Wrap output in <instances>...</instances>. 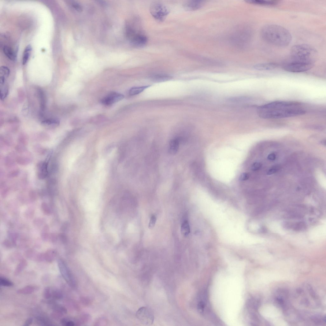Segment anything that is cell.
Segmentation results:
<instances>
[{"mask_svg": "<svg viewBox=\"0 0 326 326\" xmlns=\"http://www.w3.org/2000/svg\"><path fill=\"white\" fill-rule=\"evenodd\" d=\"M32 321L33 320L32 318H29V319H28L25 321L24 325L28 326L30 325L32 323Z\"/></svg>", "mask_w": 326, "mask_h": 326, "instance_id": "obj_38", "label": "cell"}, {"mask_svg": "<svg viewBox=\"0 0 326 326\" xmlns=\"http://www.w3.org/2000/svg\"><path fill=\"white\" fill-rule=\"evenodd\" d=\"M181 234L185 237L187 236L189 234L190 227L187 221H184L181 225Z\"/></svg>", "mask_w": 326, "mask_h": 326, "instance_id": "obj_20", "label": "cell"}, {"mask_svg": "<svg viewBox=\"0 0 326 326\" xmlns=\"http://www.w3.org/2000/svg\"><path fill=\"white\" fill-rule=\"evenodd\" d=\"M171 77L166 75H155L152 77V80L155 82H161L168 81L171 79Z\"/></svg>", "mask_w": 326, "mask_h": 326, "instance_id": "obj_18", "label": "cell"}, {"mask_svg": "<svg viewBox=\"0 0 326 326\" xmlns=\"http://www.w3.org/2000/svg\"><path fill=\"white\" fill-rule=\"evenodd\" d=\"M246 2L251 4L263 6L275 5L277 4L279 2V1H259V0H247Z\"/></svg>", "mask_w": 326, "mask_h": 326, "instance_id": "obj_12", "label": "cell"}, {"mask_svg": "<svg viewBox=\"0 0 326 326\" xmlns=\"http://www.w3.org/2000/svg\"><path fill=\"white\" fill-rule=\"evenodd\" d=\"M136 317L142 324L150 325L153 324L154 317L152 311L149 307H142L137 311Z\"/></svg>", "mask_w": 326, "mask_h": 326, "instance_id": "obj_6", "label": "cell"}, {"mask_svg": "<svg viewBox=\"0 0 326 326\" xmlns=\"http://www.w3.org/2000/svg\"><path fill=\"white\" fill-rule=\"evenodd\" d=\"M59 238L63 242L65 243L66 242L67 240L66 237L64 234L62 233V234L59 235Z\"/></svg>", "mask_w": 326, "mask_h": 326, "instance_id": "obj_36", "label": "cell"}, {"mask_svg": "<svg viewBox=\"0 0 326 326\" xmlns=\"http://www.w3.org/2000/svg\"><path fill=\"white\" fill-rule=\"evenodd\" d=\"M58 266L61 274L66 282L72 287L76 286L75 280L67 265L63 261L59 260Z\"/></svg>", "mask_w": 326, "mask_h": 326, "instance_id": "obj_8", "label": "cell"}, {"mask_svg": "<svg viewBox=\"0 0 326 326\" xmlns=\"http://www.w3.org/2000/svg\"><path fill=\"white\" fill-rule=\"evenodd\" d=\"M179 147V140L177 139H175L172 140L169 144V153L172 154H176L178 151Z\"/></svg>", "mask_w": 326, "mask_h": 326, "instance_id": "obj_13", "label": "cell"}, {"mask_svg": "<svg viewBox=\"0 0 326 326\" xmlns=\"http://www.w3.org/2000/svg\"><path fill=\"white\" fill-rule=\"evenodd\" d=\"M317 57V52L313 47L300 44L291 48L289 60L314 64Z\"/></svg>", "mask_w": 326, "mask_h": 326, "instance_id": "obj_3", "label": "cell"}, {"mask_svg": "<svg viewBox=\"0 0 326 326\" xmlns=\"http://www.w3.org/2000/svg\"><path fill=\"white\" fill-rule=\"evenodd\" d=\"M32 47L30 45H28L26 47L24 51L23 57V64L25 65L27 62L30 56Z\"/></svg>", "mask_w": 326, "mask_h": 326, "instance_id": "obj_19", "label": "cell"}, {"mask_svg": "<svg viewBox=\"0 0 326 326\" xmlns=\"http://www.w3.org/2000/svg\"><path fill=\"white\" fill-rule=\"evenodd\" d=\"M150 11L152 16L155 19L160 22L165 19L169 13L165 6L158 2L153 3L150 6Z\"/></svg>", "mask_w": 326, "mask_h": 326, "instance_id": "obj_7", "label": "cell"}, {"mask_svg": "<svg viewBox=\"0 0 326 326\" xmlns=\"http://www.w3.org/2000/svg\"><path fill=\"white\" fill-rule=\"evenodd\" d=\"M0 284L1 286L6 287H11L13 285V284L11 281L3 277H1Z\"/></svg>", "mask_w": 326, "mask_h": 326, "instance_id": "obj_23", "label": "cell"}, {"mask_svg": "<svg viewBox=\"0 0 326 326\" xmlns=\"http://www.w3.org/2000/svg\"><path fill=\"white\" fill-rule=\"evenodd\" d=\"M63 325L66 326H73L75 325V324L72 320H68L64 319L62 321Z\"/></svg>", "mask_w": 326, "mask_h": 326, "instance_id": "obj_29", "label": "cell"}, {"mask_svg": "<svg viewBox=\"0 0 326 326\" xmlns=\"http://www.w3.org/2000/svg\"><path fill=\"white\" fill-rule=\"evenodd\" d=\"M1 85V100H4L6 97L9 93L8 88L5 84Z\"/></svg>", "mask_w": 326, "mask_h": 326, "instance_id": "obj_22", "label": "cell"}, {"mask_svg": "<svg viewBox=\"0 0 326 326\" xmlns=\"http://www.w3.org/2000/svg\"><path fill=\"white\" fill-rule=\"evenodd\" d=\"M126 34L130 41L135 47H142L145 46L147 43V38L145 35L136 31L131 27L127 28Z\"/></svg>", "mask_w": 326, "mask_h": 326, "instance_id": "obj_5", "label": "cell"}, {"mask_svg": "<svg viewBox=\"0 0 326 326\" xmlns=\"http://www.w3.org/2000/svg\"><path fill=\"white\" fill-rule=\"evenodd\" d=\"M57 238V236L55 235V234H53L51 235L50 239L52 241L54 242L56 240Z\"/></svg>", "mask_w": 326, "mask_h": 326, "instance_id": "obj_39", "label": "cell"}, {"mask_svg": "<svg viewBox=\"0 0 326 326\" xmlns=\"http://www.w3.org/2000/svg\"><path fill=\"white\" fill-rule=\"evenodd\" d=\"M267 229L265 227H263L261 228V231L262 232L266 233L267 232Z\"/></svg>", "mask_w": 326, "mask_h": 326, "instance_id": "obj_40", "label": "cell"}, {"mask_svg": "<svg viewBox=\"0 0 326 326\" xmlns=\"http://www.w3.org/2000/svg\"><path fill=\"white\" fill-rule=\"evenodd\" d=\"M262 164L260 162H256L252 165L251 168L254 171H257L262 167Z\"/></svg>", "mask_w": 326, "mask_h": 326, "instance_id": "obj_27", "label": "cell"}, {"mask_svg": "<svg viewBox=\"0 0 326 326\" xmlns=\"http://www.w3.org/2000/svg\"><path fill=\"white\" fill-rule=\"evenodd\" d=\"M203 1H190L184 3V9L186 10L193 11L201 8L203 4Z\"/></svg>", "mask_w": 326, "mask_h": 326, "instance_id": "obj_10", "label": "cell"}, {"mask_svg": "<svg viewBox=\"0 0 326 326\" xmlns=\"http://www.w3.org/2000/svg\"><path fill=\"white\" fill-rule=\"evenodd\" d=\"M249 174L247 173H244L240 175V181H246L249 179Z\"/></svg>", "mask_w": 326, "mask_h": 326, "instance_id": "obj_34", "label": "cell"}, {"mask_svg": "<svg viewBox=\"0 0 326 326\" xmlns=\"http://www.w3.org/2000/svg\"><path fill=\"white\" fill-rule=\"evenodd\" d=\"M261 35L266 42L280 47L288 45L292 38L291 33L287 29L274 24L268 25L263 27Z\"/></svg>", "mask_w": 326, "mask_h": 326, "instance_id": "obj_2", "label": "cell"}, {"mask_svg": "<svg viewBox=\"0 0 326 326\" xmlns=\"http://www.w3.org/2000/svg\"><path fill=\"white\" fill-rule=\"evenodd\" d=\"M314 64L289 60L284 63L282 68L286 71L294 73L305 72L312 69Z\"/></svg>", "mask_w": 326, "mask_h": 326, "instance_id": "obj_4", "label": "cell"}, {"mask_svg": "<svg viewBox=\"0 0 326 326\" xmlns=\"http://www.w3.org/2000/svg\"><path fill=\"white\" fill-rule=\"evenodd\" d=\"M42 208L44 213L46 214L49 215L51 213V211L50 207L46 203H43L42 205Z\"/></svg>", "mask_w": 326, "mask_h": 326, "instance_id": "obj_25", "label": "cell"}, {"mask_svg": "<svg viewBox=\"0 0 326 326\" xmlns=\"http://www.w3.org/2000/svg\"><path fill=\"white\" fill-rule=\"evenodd\" d=\"M307 228L305 222L300 221L293 223L292 229L295 231H300L305 230Z\"/></svg>", "mask_w": 326, "mask_h": 326, "instance_id": "obj_17", "label": "cell"}, {"mask_svg": "<svg viewBox=\"0 0 326 326\" xmlns=\"http://www.w3.org/2000/svg\"><path fill=\"white\" fill-rule=\"evenodd\" d=\"M3 52L6 56L10 60L14 61L16 58V55L10 47L5 46L3 48Z\"/></svg>", "mask_w": 326, "mask_h": 326, "instance_id": "obj_16", "label": "cell"}, {"mask_svg": "<svg viewBox=\"0 0 326 326\" xmlns=\"http://www.w3.org/2000/svg\"><path fill=\"white\" fill-rule=\"evenodd\" d=\"M157 218L154 215L152 216L151 218L149 225V227L150 229H151L154 227Z\"/></svg>", "mask_w": 326, "mask_h": 326, "instance_id": "obj_28", "label": "cell"}, {"mask_svg": "<svg viewBox=\"0 0 326 326\" xmlns=\"http://www.w3.org/2000/svg\"><path fill=\"white\" fill-rule=\"evenodd\" d=\"M278 65L274 63H264L257 64L254 66V68L256 70L264 71L275 69L278 67Z\"/></svg>", "mask_w": 326, "mask_h": 326, "instance_id": "obj_11", "label": "cell"}, {"mask_svg": "<svg viewBox=\"0 0 326 326\" xmlns=\"http://www.w3.org/2000/svg\"><path fill=\"white\" fill-rule=\"evenodd\" d=\"M280 167L279 166L276 165L270 168L267 172V174L268 175H271L274 173L276 172L279 170Z\"/></svg>", "mask_w": 326, "mask_h": 326, "instance_id": "obj_26", "label": "cell"}, {"mask_svg": "<svg viewBox=\"0 0 326 326\" xmlns=\"http://www.w3.org/2000/svg\"><path fill=\"white\" fill-rule=\"evenodd\" d=\"M3 244L4 245L7 247H11L12 246V244L11 242L7 240H6L3 242Z\"/></svg>", "mask_w": 326, "mask_h": 326, "instance_id": "obj_37", "label": "cell"}, {"mask_svg": "<svg viewBox=\"0 0 326 326\" xmlns=\"http://www.w3.org/2000/svg\"><path fill=\"white\" fill-rule=\"evenodd\" d=\"M39 94L40 103V108L43 111L45 108V97L42 90H39Z\"/></svg>", "mask_w": 326, "mask_h": 326, "instance_id": "obj_24", "label": "cell"}, {"mask_svg": "<svg viewBox=\"0 0 326 326\" xmlns=\"http://www.w3.org/2000/svg\"><path fill=\"white\" fill-rule=\"evenodd\" d=\"M124 98V95L116 92H112L103 98L101 102L103 104L109 106L121 101Z\"/></svg>", "mask_w": 326, "mask_h": 326, "instance_id": "obj_9", "label": "cell"}, {"mask_svg": "<svg viewBox=\"0 0 326 326\" xmlns=\"http://www.w3.org/2000/svg\"><path fill=\"white\" fill-rule=\"evenodd\" d=\"M71 4L72 7L77 11L81 12L82 11V7L79 3L75 1H72Z\"/></svg>", "mask_w": 326, "mask_h": 326, "instance_id": "obj_31", "label": "cell"}, {"mask_svg": "<svg viewBox=\"0 0 326 326\" xmlns=\"http://www.w3.org/2000/svg\"><path fill=\"white\" fill-rule=\"evenodd\" d=\"M48 227L47 226L44 227L42 233V236L43 239L44 240H46L48 237L47 232Z\"/></svg>", "mask_w": 326, "mask_h": 326, "instance_id": "obj_33", "label": "cell"}, {"mask_svg": "<svg viewBox=\"0 0 326 326\" xmlns=\"http://www.w3.org/2000/svg\"><path fill=\"white\" fill-rule=\"evenodd\" d=\"M293 223L286 221L284 222L283 224V227L286 229L289 230L292 229Z\"/></svg>", "mask_w": 326, "mask_h": 326, "instance_id": "obj_32", "label": "cell"}, {"mask_svg": "<svg viewBox=\"0 0 326 326\" xmlns=\"http://www.w3.org/2000/svg\"><path fill=\"white\" fill-rule=\"evenodd\" d=\"M60 122L56 118H51L43 121L42 124L46 126H57L59 125Z\"/></svg>", "mask_w": 326, "mask_h": 326, "instance_id": "obj_15", "label": "cell"}, {"mask_svg": "<svg viewBox=\"0 0 326 326\" xmlns=\"http://www.w3.org/2000/svg\"><path fill=\"white\" fill-rule=\"evenodd\" d=\"M10 74L9 69L5 66H2L0 68V78L6 79Z\"/></svg>", "mask_w": 326, "mask_h": 326, "instance_id": "obj_21", "label": "cell"}, {"mask_svg": "<svg viewBox=\"0 0 326 326\" xmlns=\"http://www.w3.org/2000/svg\"><path fill=\"white\" fill-rule=\"evenodd\" d=\"M257 113L262 118L278 119L303 115L306 113V111L300 103L277 101L259 106Z\"/></svg>", "mask_w": 326, "mask_h": 326, "instance_id": "obj_1", "label": "cell"}, {"mask_svg": "<svg viewBox=\"0 0 326 326\" xmlns=\"http://www.w3.org/2000/svg\"><path fill=\"white\" fill-rule=\"evenodd\" d=\"M150 86L136 87L131 88L129 91V94L131 96H135L142 93L144 90L150 87Z\"/></svg>", "mask_w": 326, "mask_h": 326, "instance_id": "obj_14", "label": "cell"}, {"mask_svg": "<svg viewBox=\"0 0 326 326\" xmlns=\"http://www.w3.org/2000/svg\"><path fill=\"white\" fill-rule=\"evenodd\" d=\"M34 290V289L33 287L30 286H28L27 287H26L21 290L19 291L21 293H29L33 292V291Z\"/></svg>", "mask_w": 326, "mask_h": 326, "instance_id": "obj_30", "label": "cell"}, {"mask_svg": "<svg viewBox=\"0 0 326 326\" xmlns=\"http://www.w3.org/2000/svg\"><path fill=\"white\" fill-rule=\"evenodd\" d=\"M268 158L270 160H275L276 158V155L274 153L270 154L268 155Z\"/></svg>", "mask_w": 326, "mask_h": 326, "instance_id": "obj_35", "label": "cell"}]
</instances>
